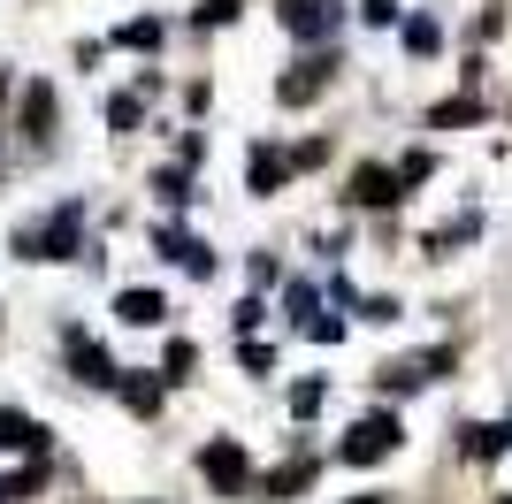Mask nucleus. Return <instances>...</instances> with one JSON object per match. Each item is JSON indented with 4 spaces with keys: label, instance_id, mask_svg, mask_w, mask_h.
<instances>
[{
    "label": "nucleus",
    "instance_id": "obj_1",
    "mask_svg": "<svg viewBox=\"0 0 512 504\" xmlns=\"http://www.w3.org/2000/svg\"><path fill=\"white\" fill-rule=\"evenodd\" d=\"M16 260H85V199H62V207H46L39 222H23Z\"/></svg>",
    "mask_w": 512,
    "mask_h": 504
},
{
    "label": "nucleus",
    "instance_id": "obj_2",
    "mask_svg": "<svg viewBox=\"0 0 512 504\" xmlns=\"http://www.w3.org/2000/svg\"><path fill=\"white\" fill-rule=\"evenodd\" d=\"M192 474L207 482V497H222V504H245V497H253V482H260L253 451H245L237 436H207L192 451Z\"/></svg>",
    "mask_w": 512,
    "mask_h": 504
},
{
    "label": "nucleus",
    "instance_id": "obj_3",
    "mask_svg": "<svg viewBox=\"0 0 512 504\" xmlns=\"http://www.w3.org/2000/svg\"><path fill=\"white\" fill-rule=\"evenodd\" d=\"M398 443H406V420L390 413V405H375V413H360L352 428H344L337 459H344V466H375V459H390Z\"/></svg>",
    "mask_w": 512,
    "mask_h": 504
},
{
    "label": "nucleus",
    "instance_id": "obj_4",
    "mask_svg": "<svg viewBox=\"0 0 512 504\" xmlns=\"http://www.w3.org/2000/svg\"><path fill=\"white\" fill-rule=\"evenodd\" d=\"M337 69H344V54L337 46H314V54H299V62L276 77V100L283 107H306V100H321L329 84H337Z\"/></svg>",
    "mask_w": 512,
    "mask_h": 504
},
{
    "label": "nucleus",
    "instance_id": "obj_5",
    "mask_svg": "<svg viewBox=\"0 0 512 504\" xmlns=\"http://www.w3.org/2000/svg\"><path fill=\"white\" fill-rule=\"evenodd\" d=\"M62 359H69V375L85 382V390H115V359H107V344L85 329V321H62Z\"/></svg>",
    "mask_w": 512,
    "mask_h": 504
},
{
    "label": "nucleus",
    "instance_id": "obj_6",
    "mask_svg": "<svg viewBox=\"0 0 512 504\" xmlns=\"http://www.w3.org/2000/svg\"><path fill=\"white\" fill-rule=\"evenodd\" d=\"M276 23L299 46H329V39H337V23H344V0H276Z\"/></svg>",
    "mask_w": 512,
    "mask_h": 504
},
{
    "label": "nucleus",
    "instance_id": "obj_7",
    "mask_svg": "<svg viewBox=\"0 0 512 504\" xmlns=\"http://www.w3.org/2000/svg\"><path fill=\"white\" fill-rule=\"evenodd\" d=\"M451 375V344H436V352H413V359H390L383 375H375V390L383 398H413V390H428V382Z\"/></svg>",
    "mask_w": 512,
    "mask_h": 504
},
{
    "label": "nucleus",
    "instance_id": "obj_8",
    "mask_svg": "<svg viewBox=\"0 0 512 504\" xmlns=\"http://www.w3.org/2000/svg\"><path fill=\"white\" fill-rule=\"evenodd\" d=\"M46 451H54V428L23 405H0V459H46Z\"/></svg>",
    "mask_w": 512,
    "mask_h": 504
},
{
    "label": "nucleus",
    "instance_id": "obj_9",
    "mask_svg": "<svg viewBox=\"0 0 512 504\" xmlns=\"http://www.w3.org/2000/svg\"><path fill=\"white\" fill-rule=\"evenodd\" d=\"M314 474H321L314 451H291L283 466H268V474L253 482V497H260V504H291V497H306V489H314Z\"/></svg>",
    "mask_w": 512,
    "mask_h": 504
},
{
    "label": "nucleus",
    "instance_id": "obj_10",
    "mask_svg": "<svg viewBox=\"0 0 512 504\" xmlns=\"http://www.w3.org/2000/svg\"><path fill=\"white\" fill-rule=\"evenodd\" d=\"M153 245H161V260H169V268L192 275V283H207V275H214V245H207V237H192V230H176V222H161V230H153Z\"/></svg>",
    "mask_w": 512,
    "mask_h": 504
},
{
    "label": "nucleus",
    "instance_id": "obj_11",
    "mask_svg": "<svg viewBox=\"0 0 512 504\" xmlns=\"http://www.w3.org/2000/svg\"><path fill=\"white\" fill-rule=\"evenodd\" d=\"M16 130H23L39 153L54 146V84H46V77H31V84L16 92Z\"/></svg>",
    "mask_w": 512,
    "mask_h": 504
},
{
    "label": "nucleus",
    "instance_id": "obj_12",
    "mask_svg": "<svg viewBox=\"0 0 512 504\" xmlns=\"http://www.w3.org/2000/svg\"><path fill=\"white\" fill-rule=\"evenodd\" d=\"M344 199H352V207H398V199H406V184H398V168H383V161H360L352 168V191H344Z\"/></svg>",
    "mask_w": 512,
    "mask_h": 504
},
{
    "label": "nucleus",
    "instance_id": "obj_13",
    "mask_svg": "<svg viewBox=\"0 0 512 504\" xmlns=\"http://www.w3.org/2000/svg\"><path fill=\"white\" fill-rule=\"evenodd\" d=\"M291 176H299V168H291L283 146H253V161H245V191H253V199H276Z\"/></svg>",
    "mask_w": 512,
    "mask_h": 504
},
{
    "label": "nucleus",
    "instance_id": "obj_14",
    "mask_svg": "<svg viewBox=\"0 0 512 504\" xmlns=\"http://www.w3.org/2000/svg\"><path fill=\"white\" fill-rule=\"evenodd\" d=\"M115 321H123V329H161V321H169V298L153 291V283H130V291H115Z\"/></svg>",
    "mask_w": 512,
    "mask_h": 504
},
{
    "label": "nucleus",
    "instance_id": "obj_15",
    "mask_svg": "<svg viewBox=\"0 0 512 504\" xmlns=\"http://www.w3.org/2000/svg\"><path fill=\"white\" fill-rule=\"evenodd\" d=\"M161 390H169V382H161V375H138V367L115 375V398H123L138 420H161Z\"/></svg>",
    "mask_w": 512,
    "mask_h": 504
},
{
    "label": "nucleus",
    "instance_id": "obj_16",
    "mask_svg": "<svg viewBox=\"0 0 512 504\" xmlns=\"http://www.w3.org/2000/svg\"><path fill=\"white\" fill-rule=\"evenodd\" d=\"M161 39H169V23H161V16H130V23H115V54H153Z\"/></svg>",
    "mask_w": 512,
    "mask_h": 504
},
{
    "label": "nucleus",
    "instance_id": "obj_17",
    "mask_svg": "<svg viewBox=\"0 0 512 504\" xmlns=\"http://www.w3.org/2000/svg\"><path fill=\"white\" fill-rule=\"evenodd\" d=\"M474 237H482V214L467 207L459 222H444V230H428V237H421V252H428V260H444L451 245H474Z\"/></svg>",
    "mask_w": 512,
    "mask_h": 504
},
{
    "label": "nucleus",
    "instance_id": "obj_18",
    "mask_svg": "<svg viewBox=\"0 0 512 504\" xmlns=\"http://www.w3.org/2000/svg\"><path fill=\"white\" fill-rule=\"evenodd\" d=\"M192 367H199V344H192V336H169V352H161V382L176 390V382H192Z\"/></svg>",
    "mask_w": 512,
    "mask_h": 504
},
{
    "label": "nucleus",
    "instance_id": "obj_19",
    "mask_svg": "<svg viewBox=\"0 0 512 504\" xmlns=\"http://www.w3.org/2000/svg\"><path fill=\"white\" fill-rule=\"evenodd\" d=\"M459 123H482V100H474V92H459V100H444V107H428V130H459Z\"/></svg>",
    "mask_w": 512,
    "mask_h": 504
},
{
    "label": "nucleus",
    "instance_id": "obj_20",
    "mask_svg": "<svg viewBox=\"0 0 512 504\" xmlns=\"http://www.w3.org/2000/svg\"><path fill=\"white\" fill-rule=\"evenodd\" d=\"M153 199L161 207H192V168H153Z\"/></svg>",
    "mask_w": 512,
    "mask_h": 504
},
{
    "label": "nucleus",
    "instance_id": "obj_21",
    "mask_svg": "<svg viewBox=\"0 0 512 504\" xmlns=\"http://www.w3.org/2000/svg\"><path fill=\"white\" fill-rule=\"evenodd\" d=\"M436 46H444V23H436V16H406V54H413V62H428Z\"/></svg>",
    "mask_w": 512,
    "mask_h": 504
},
{
    "label": "nucleus",
    "instance_id": "obj_22",
    "mask_svg": "<svg viewBox=\"0 0 512 504\" xmlns=\"http://www.w3.org/2000/svg\"><path fill=\"white\" fill-rule=\"evenodd\" d=\"M138 123H146V100H138V92H115V100H107V130H115V138H130Z\"/></svg>",
    "mask_w": 512,
    "mask_h": 504
},
{
    "label": "nucleus",
    "instance_id": "obj_23",
    "mask_svg": "<svg viewBox=\"0 0 512 504\" xmlns=\"http://www.w3.org/2000/svg\"><path fill=\"white\" fill-rule=\"evenodd\" d=\"M237 16H245V0H199L192 31H222V23H237Z\"/></svg>",
    "mask_w": 512,
    "mask_h": 504
},
{
    "label": "nucleus",
    "instance_id": "obj_24",
    "mask_svg": "<svg viewBox=\"0 0 512 504\" xmlns=\"http://www.w3.org/2000/svg\"><path fill=\"white\" fill-rule=\"evenodd\" d=\"M321 405H329V382H321V375L314 382H291V420H314Z\"/></svg>",
    "mask_w": 512,
    "mask_h": 504
},
{
    "label": "nucleus",
    "instance_id": "obj_25",
    "mask_svg": "<svg viewBox=\"0 0 512 504\" xmlns=\"http://www.w3.org/2000/svg\"><path fill=\"white\" fill-rule=\"evenodd\" d=\"M283 314H291V321L306 329V321L321 314V291H314V283H291V291H283Z\"/></svg>",
    "mask_w": 512,
    "mask_h": 504
},
{
    "label": "nucleus",
    "instance_id": "obj_26",
    "mask_svg": "<svg viewBox=\"0 0 512 504\" xmlns=\"http://www.w3.org/2000/svg\"><path fill=\"white\" fill-rule=\"evenodd\" d=\"M428 176H436V153H428V146H421V153H406V161H398V184H406V191H421Z\"/></svg>",
    "mask_w": 512,
    "mask_h": 504
},
{
    "label": "nucleus",
    "instance_id": "obj_27",
    "mask_svg": "<svg viewBox=\"0 0 512 504\" xmlns=\"http://www.w3.org/2000/svg\"><path fill=\"white\" fill-rule=\"evenodd\" d=\"M260 321H268V306H260V298H237V306H230V329H237V336H253Z\"/></svg>",
    "mask_w": 512,
    "mask_h": 504
},
{
    "label": "nucleus",
    "instance_id": "obj_28",
    "mask_svg": "<svg viewBox=\"0 0 512 504\" xmlns=\"http://www.w3.org/2000/svg\"><path fill=\"white\" fill-rule=\"evenodd\" d=\"M360 23L367 31H390V23H398V0H360Z\"/></svg>",
    "mask_w": 512,
    "mask_h": 504
},
{
    "label": "nucleus",
    "instance_id": "obj_29",
    "mask_svg": "<svg viewBox=\"0 0 512 504\" xmlns=\"http://www.w3.org/2000/svg\"><path fill=\"white\" fill-rule=\"evenodd\" d=\"M237 359H245L253 375H268V367H276V352H268V344H245V336H237Z\"/></svg>",
    "mask_w": 512,
    "mask_h": 504
},
{
    "label": "nucleus",
    "instance_id": "obj_30",
    "mask_svg": "<svg viewBox=\"0 0 512 504\" xmlns=\"http://www.w3.org/2000/svg\"><path fill=\"white\" fill-rule=\"evenodd\" d=\"M344 504H390V497H383V489H360V497H344Z\"/></svg>",
    "mask_w": 512,
    "mask_h": 504
},
{
    "label": "nucleus",
    "instance_id": "obj_31",
    "mask_svg": "<svg viewBox=\"0 0 512 504\" xmlns=\"http://www.w3.org/2000/svg\"><path fill=\"white\" fill-rule=\"evenodd\" d=\"M138 504H161V497H138Z\"/></svg>",
    "mask_w": 512,
    "mask_h": 504
}]
</instances>
